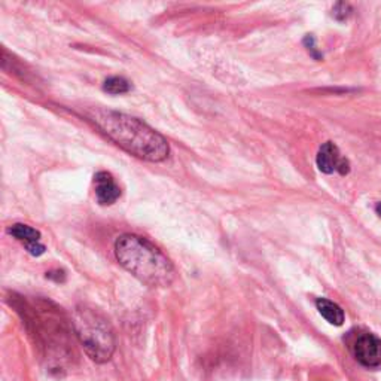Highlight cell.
<instances>
[{
	"instance_id": "cell-1",
	"label": "cell",
	"mask_w": 381,
	"mask_h": 381,
	"mask_svg": "<svg viewBox=\"0 0 381 381\" xmlns=\"http://www.w3.org/2000/svg\"><path fill=\"white\" fill-rule=\"evenodd\" d=\"M87 117L95 124V127L101 130L103 135H106L130 155L150 163H161L168 157L170 148L167 140L137 118L106 109L88 110Z\"/></svg>"
},
{
	"instance_id": "cell-2",
	"label": "cell",
	"mask_w": 381,
	"mask_h": 381,
	"mask_svg": "<svg viewBox=\"0 0 381 381\" xmlns=\"http://www.w3.org/2000/svg\"><path fill=\"white\" fill-rule=\"evenodd\" d=\"M115 256L122 268L149 288H167L176 279L171 261L155 244L136 234H124L115 242Z\"/></svg>"
},
{
	"instance_id": "cell-3",
	"label": "cell",
	"mask_w": 381,
	"mask_h": 381,
	"mask_svg": "<svg viewBox=\"0 0 381 381\" xmlns=\"http://www.w3.org/2000/svg\"><path fill=\"white\" fill-rule=\"evenodd\" d=\"M73 326L76 337L85 353L95 364H104L112 359L115 351V335L100 313L88 307H76L73 313Z\"/></svg>"
},
{
	"instance_id": "cell-4",
	"label": "cell",
	"mask_w": 381,
	"mask_h": 381,
	"mask_svg": "<svg viewBox=\"0 0 381 381\" xmlns=\"http://www.w3.org/2000/svg\"><path fill=\"white\" fill-rule=\"evenodd\" d=\"M353 355L362 367L380 368L381 367V338L374 333H360L353 344Z\"/></svg>"
},
{
	"instance_id": "cell-5",
	"label": "cell",
	"mask_w": 381,
	"mask_h": 381,
	"mask_svg": "<svg viewBox=\"0 0 381 381\" xmlns=\"http://www.w3.org/2000/svg\"><path fill=\"white\" fill-rule=\"evenodd\" d=\"M316 163L322 173L332 175V173H340V175H347L350 171V164L346 158H342L338 148L333 145L332 141L323 143L320 146Z\"/></svg>"
},
{
	"instance_id": "cell-6",
	"label": "cell",
	"mask_w": 381,
	"mask_h": 381,
	"mask_svg": "<svg viewBox=\"0 0 381 381\" xmlns=\"http://www.w3.org/2000/svg\"><path fill=\"white\" fill-rule=\"evenodd\" d=\"M95 197L100 206H112L121 197V189L108 171H99L94 176Z\"/></svg>"
},
{
	"instance_id": "cell-7",
	"label": "cell",
	"mask_w": 381,
	"mask_h": 381,
	"mask_svg": "<svg viewBox=\"0 0 381 381\" xmlns=\"http://www.w3.org/2000/svg\"><path fill=\"white\" fill-rule=\"evenodd\" d=\"M316 307L319 313L325 318L331 325L333 326H341L344 323V311L338 306V304L332 302L326 298H319L316 301Z\"/></svg>"
},
{
	"instance_id": "cell-8",
	"label": "cell",
	"mask_w": 381,
	"mask_h": 381,
	"mask_svg": "<svg viewBox=\"0 0 381 381\" xmlns=\"http://www.w3.org/2000/svg\"><path fill=\"white\" fill-rule=\"evenodd\" d=\"M8 233L11 234L18 242H21L26 247L41 243V233L35 230V228L24 225V224H15L8 228Z\"/></svg>"
},
{
	"instance_id": "cell-9",
	"label": "cell",
	"mask_w": 381,
	"mask_h": 381,
	"mask_svg": "<svg viewBox=\"0 0 381 381\" xmlns=\"http://www.w3.org/2000/svg\"><path fill=\"white\" fill-rule=\"evenodd\" d=\"M103 90L109 94H126L131 90V84L121 76H112L104 81Z\"/></svg>"
},
{
	"instance_id": "cell-10",
	"label": "cell",
	"mask_w": 381,
	"mask_h": 381,
	"mask_svg": "<svg viewBox=\"0 0 381 381\" xmlns=\"http://www.w3.org/2000/svg\"><path fill=\"white\" fill-rule=\"evenodd\" d=\"M350 6L346 3H337L335 8H333V17L337 18V20H344V18L350 14Z\"/></svg>"
},
{
	"instance_id": "cell-11",
	"label": "cell",
	"mask_w": 381,
	"mask_h": 381,
	"mask_svg": "<svg viewBox=\"0 0 381 381\" xmlns=\"http://www.w3.org/2000/svg\"><path fill=\"white\" fill-rule=\"evenodd\" d=\"M375 212H377L378 216L381 217V203H377V206H375Z\"/></svg>"
}]
</instances>
